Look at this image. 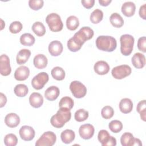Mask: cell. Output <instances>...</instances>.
<instances>
[{
  "mask_svg": "<svg viewBox=\"0 0 146 146\" xmlns=\"http://www.w3.org/2000/svg\"><path fill=\"white\" fill-rule=\"evenodd\" d=\"M94 32L90 27L84 26L76 32L73 37L67 42V47L72 52H76L80 50L83 44L88 40L91 39Z\"/></svg>",
  "mask_w": 146,
  "mask_h": 146,
  "instance_id": "6da1fadb",
  "label": "cell"
},
{
  "mask_svg": "<svg viewBox=\"0 0 146 146\" xmlns=\"http://www.w3.org/2000/svg\"><path fill=\"white\" fill-rule=\"evenodd\" d=\"M71 117V113L70 110L64 108H60L56 113L50 119V123L55 128H60L67 122L70 121Z\"/></svg>",
  "mask_w": 146,
  "mask_h": 146,
  "instance_id": "7a4b0ae2",
  "label": "cell"
},
{
  "mask_svg": "<svg viewBox=\"0 0 146 146\" xmlns=\"http://www.w3.org/2000/svg\"><path fill=\"white\" fill-rule=\"evenodd\" d=\"M96 47L103 51L112 52L117 47V42L115 38L108 35H101L96 39Z\"/></svg>",
  "mask_w": 146,
  "mask_h": 146,
  "instance_id": "3957f363",
  "label": "cell"
},
{
  "mask_svg": "<svg viewBox=\"0 0 146 146\" xmlns=\"http://www.w3.org/2000/svg\"><path fill=\"white\" fill-rule=\"evenodd\" d=\"M120 51L124 56L129 55L133 50L135 39L129 34H124L120 36Z\"/></svg>",
  "mask_w": 146,
  "mask_h": 146,
  "instance_id": "277c9868",
  "label": "cell"
},
{
  "mask_svg": "<svg viewBox=\"0 0 146 146\" xmlns=\"http://www.w3.org/2000/svg\"><path fill=\"white\" fill-rule=\"evenodd\" d=\"M46 22L50 30L53 32H58L63 29V22L60 17L56 13H52L47 15L46 18Z\"/></svg>",
  "mask_w": 146,
  "mask_h": 146,
  "instance_id": "5b68a950",
  "label": "cell"
},
{
  "mask_svg": "<svg viewBox=\"0 0 146 146\" xmlns=\"http://www.w3.org/2000/svg\"><path fill=\"white\" fill-rule=\"evenodd\" d=\"M56 140V135L52 131L44 132L36 141V146H52Z\"/></svg>",
  "mask_w": 146,
  "mask_h": 146,
  "instance_id": "8992f818",
  "label": "cell"
},
{
  "mask_svg": "<svg viewBox=\"0 0 146 146\" xmlns=\"http://www.w3.org/2000/svg\"><path fill=\"white\" fill-rule=\"evenodd\" d=\"M70 90L76 98H82L87 94V88L80 82L78 80L72 81L70 84Z\"/></svg>",
  "mask_w": 146,
  "mask_h": 146,
  "instance_id": "52a82bcc",
  "label": "cell"
},
{
  "mask_svg": "<svg viewBox=\"0 0 146 146\" xmlns=\"http://www.w3.org/2000/svg\"><path fill=\"white\" fill-rule=\"evenodd\" d=\"M132 72V69L128 65L122 64L113 67L111 74L112 76L116 79H122L129 76Z\"/></svg>",
  "mask_w": 146,
  "mask_h": 146,
  "instance_id": "ba28073f",
  "label": "cell"
},
{
  "mask_svg": "<svg viewBox=\"0 0 146 146\" xmlns=\"http://www.w3.org/2000/svg\"><path fill=\"white\" fill-rule=\"evenodd\" d=\"M48 80L49 76L47 73L46 72H39L32 79L31 85L34 89L39 90L43 88Z\"/></svg>",
  "mask_w": 146,
  "mask_h": 146,
  "instance_id": "9c48e42d",
  "label": "cell"
},
{
  "mask_svg": "<svg viewBox=\"0 0 146 146\" xmlns=\"http://www.w3.org/2000/svg\"><path fill=\"white\" fill-rule=\"evenodd\" d=\"M11 72L10 59L6 54L0 56V73L3 76H8Z\"/></svg>",
  "mask_w": 146,
  "mask_h": 146,
  "instance_id": "30bf717a",
  "label": "cell"
},
{
  "mask_svg": "<svg viewBox=\"0 0 146 146\" xmlns=\"http://www.w3.org/2000/svg\"><path fill=\"white\" fill-rule=\"evenodd\" d=\"M19 133L21 138L25 141H31L32 140L35 135V130L34 128L29 125H23L21 127L19 131Z\"/></svg>",
  "mask_w": 146,
  "mask_h": 146,
  "instance_id": "8fae6325",
  "label": "cell"
},
{
  "mask_svg": "<svg viewBox=\"0 0 146 146\" xmlns=\"http://www.w3.org/2000/svg\"><path fill=\"white\" fill-rule=\"evenodd\" d=\"M95 132L94 126L90 124H85L80 125L79 129V133L80 136L84 139L88 140L91 139Z\"/></svg>",
  "mask_w": 146,
  "mask_h": 146,
  "instance_id": "7c38bea8",
  "label": "cell"
},
{
  "mask_svg": "<svg viewBox=\"0 0 146 146\" xmlns=\"http://www.w3.org/2000/svg\"><path fill=\"white\" fill-rule=\"evenodd\" d=\"M48 48L50 55L53 56H57L62 54L63 47L60 42L58 40H53L49 44Z\"/></svg>",
  "mask_w": 146,
  "mask_h": 146,
  "instance_id": "4fadbf2b",
  "label": "cell"
},
{
  "mask_svg": "<svg viewBox=\"0 0 146 146\" xmlns=\"http://www.w3.org/2000/svg\"><path fill=\"white\" fill-rule=\"evenodd\" d=\"M29 75L30 70L25 66H22L17 68L14 72V78L18 81H23L26 80Z\"/></svg>",
  "mask_w": 146,
  "mask_h": 146,
  "instance_id": "5bb4252c",
  "label": "cell"
},
{
  "mask_svg": "<svg viewBox=\"0 0 146 146\" xmlns=\"http://www.w3.org/2000/svg\"><path fill=\"white\" fill-rule=\"evenodd\" d=\"M5 123L10 128H15L19 124L20 117L15 113H8L5 117Z\"/></svg>",
  "mask_w": 146,
  "mask_h": 146,
  "instance_id": "9a60e30c",
  "label": "cell"
},
{
  "mask_svg": "<svg viewBox=\"0 0 146 146\" xmlns=\"http://www.w3.org/2000/svg\"><path fill=\"white\" fill-rule=\"evenodd\" d=\"M133 66L137 69L143 68L145 64V57L140 52L135 53L131 59Z\"/></svg>",
  "mask_w": 146,
  "mask_h": 146,
  "instance_id": "2e32d148",
  "label": "cell"
},
{
  "mask_svg": "<svg viewBox=\"0 0 146 146\" xmlns=\"http://www.w3.org/2000/svg\"><path fill=\"white\" fill-rule=\"evenodd\" d=\"M95 72L100 75L107 74L110 71L109 64L104 60H99L95 63L94 66Z\"/></svg>",
  "mask_w": 146,
  "mask_h": 146,
  "instance_id": "e0dca14e",
  "label": "cell"
},
{
  "mask_svg": "<svg viewBox=\"0 0 146 146\" xmlns=\"http://www.w3.org/2000/svg\"><path fill=\"white\" fill-rule=\"evenodd\" d=\"M29 103L34 108H39L43 103V98L38 92H33L29 97Z\"/></svg>",
  "mask_w": 146,
  "mask_h": 146,
  "instance_id": "ac0fdd59",
  "label": "cell"
},
{
  "mask_svg": "<svg viewBox=\"0 0 146 146\" xmlns=\"http://www.w3.org/2000/svg\"><path fill=\"white\" fill-rule=\"evenodd\" d=\"M60 94L59 89L58 87L52 86L49 87L44 92L45 98L49 101H54L56 100Z\"/></svg>",
  "mask_w": 146,
  "mask_h": 146,
  "instance_id": "d6986e66",
  "label": "cell"
},
{
  "mask_svg": "<svg viewBox=\"0 0 146 146\" xmlns=\"http://www.w3.org/2000/svg\"><path fill=\"white\" fill-rule=\"evenodd\" d=\"M122 13L127 17H131L133 16L135 13L136 6L132 2H126L122 5L121 6Z\"/></svg>",
  "mask_w": 146,
  "mask_h": 146,
  "instance_id": "ffe728a7",
  "label": "cell"
},
{
  "mask_svg": "<svg viewBox=\"0 0 146 146\" xmlns=\"http://www.w3.org/2000/svg\"><path fill=\"white\" fill-rule=\"evenodd\" d=\"M48 60L47 57L42 54H37L33 59L34 66L38 69H43L47 65Z\"/></svg>",
  "mask_w": 146,
  "mask_h": 146,
  "instance_id": "44dd1931",
  "label": "cell"
},
{
  "mask_svg": "<svg viewBox=\"0 0 146 146\" xmlns=\"http://www.w3.org/2000/svg\"><path fill=\"white\" fill-rule=\"evenodd\" d=\"M133 108L132 101L129 98H123L119 103V109L123 113L131 112Z\"/></svg>",
  "mask_w": 146,
  "mask_h": 146,
  "instance_id": "7402d4cb",
  "label": "cell"
},
{
  "mask_svg": "<svg viewBox=\"0 0 146 146\" xmlns=\"http://www.w3.org/2000/svg\"><path fill=\"white\" fill-rule=\"evenodd\" d=\"M31 55V51L28 49H22L17 54L16 57L17 63L18 64H23L27 62Z\"/></svg>",
  "mask_w": 146,
  "mask_h": 146,
  "instance_id": "603a6c76",
  "label": "cell"
},
{
  "mask_svg": "<svg viewBox=\"0 0 146 146\" xmlns=\"http://www.w3.org/2000/svg\"><path fill=\"white\" fill-rule=\"evenodd\" d=\"M75 137V132L71 129H65L60 135V138L63 143L65 144H70L72 143Z\"/></svg>",
  "mask_w": 146,
  "mask_h": 146,
  "instance_id": "cb8c5ba5",
  "label": "cell"
},
{
  "mask_svg": "<svg viewBox=\"0 0 146 146\" xmlns=\"http://www.w3.org/2000/svg\"><path fill=\"white\" fill-rule=\"evenodd\" d=\"M110 21L111 25L116 28H120L124 25L123 18L119 14L117 13H113L111 15Z\"/></svg>",
  "mask_w": 146,
  "mask_h": 146,
  "instance_id": "d4e9b609",
  "label": "cell"
},
{
  "mask_svg": "<svg viewBox=\"0 0 146 146\" xmlns=\"http://www.w3.org/2000/svg\"><path fill=\"white\" fill-rule=\"evenodd\" d=\"M35 41L34 36L30 33H25L20 37V42L23 46H31L34 44Z\"/></svg>",
  "mask_w": 146,
  "mask_h": 146,
  "instance_id": "484cf974",
  "label": "cell"
},
{
  "mask_svg": "<svg viewBox=\"0 0 146 146\" xmlns=\"http://www.w3.org/2000/svg\"><path fill=\"white\" fill-rule=\"evenodd\" d=\"M31 29L34 34L38 36H42L46 33V28L44 25L40 22H34Z\"/></svg>",
  "mask_w": 146,
  "mask_h": 146,
  "instance_id": "4316f807",
  "label": "cell"
},
{
  "mask_svg": "<svg viewBox=\"0 0 146 146\" xmlns=\"http://www.w3.org/2000/svg\"><path fill=\"white\" fill-rule=\"evenodd\" d=\"M79 25V21L78 18L74 15H71L67 18L66 20L67 28L71 30H75Z\"/></svg>",
  "mask_w": 146,
  "mask_h": 146,
  "instance_id": "83f0119b",
  "label": "cell"
},
{
  "mask_svg": "<svg viewBox=\"0 0 146 146\" xmlns=\"http://www.w3.org/2000/svg\"><path fill=\"white\" fill-rule=\"evenodd\" d=\"M51 74L52 78L56 80H63L66 75L64 70L59 66L53 68L51 71Z\"/></svg>",
  "mask_w": 146,
  "mask_h": 146,
  "instance_id": "f1b7e54d",
  "label": "cell"
},
{
  "mask_svg": "<svg viewBox=\"0 0 146 146\" xmlns=\"http://www.w3.org/2000/svg\"><path fill=\"white\" fill-rule=\"evenodd\" d=\"M134 139L131 133L125 132L120 137V142L123 146H132Z\"/></svg>",
  "mask_w": 146,
  "mask_h": 146,
  "instance_id": "f546056e",
  "label": "cell"
},
{
  "mask_svg": "<svg viewBox=\"0 0 146 146\" xmlns=\"http://www.w3.org/2000/svg\"><path fill=\"white\" fill-rule=\"evenodd\" d=\"M103 18V13L99 9L94 10L91 14L90 19L94 24H97L102 21Z\"/></svg>",
  "mask_w": 146,
  "mask_h": 146,
  "instance_id": "4dcf8cb0",
  "label": "cell"
},
{
  "mask_svg": "<svg viewBox=\"0 0 146 146\" xmlns=\"http://www.w3.org/2000/svg\"><path fill=\"white\" fill-rule=\"evenodd\" d=\"M74 105V100L69 96L63 97L59 103V108H64L69 110H71L73 108Z\"/></svg>",
  "mask_w": 146,
  "mask_h": 146,
  "instance_id": "1f68e13d",
  "label": "cell"
},
{
  "mask_svg": "<svg viewBox=\"0 0 146 146\" xmlns=\"http://www.w3.org/2000/svg\"><path fill=\"white\" fill-rule=\"evenodd\" d=\"M14 92L17 96L24 97L28 94L29 89L26 84H18L14 87Z\"/></svg>",
  "mask_w": 146,
  "mask_h": 146,
  "instance_id": "d6a6232c",
  "label": "cell"
},
{
  "mask_svg": "<svg viewBox=\"0 0 146 146\" xmlns=\"http://www.w3.org/2000/svg\"><path fill=\"white\" fill-rule=\"evenodd\" d=\"M88 112L84 109L78 110L74 115V118L78 122L84 121L88 117Z\"/></svg>",
  "mask_w": 146,
  "mask_h": 146,
  "instance_id": "836d02e7",
  "label": "cell"
},
{
  "mask_svg": "<svg viewBox=\"0 0 146 146\" xmlns=\"http://www.w3.org/2000/svg\"><path fill=\"white\" fill-rule=\"evenodd\" d=\"M110 135L107 130L102 129L100 130L98 135V139L99 141L101 143L102 146H105L106 144L108 141L110 139Z\"/></svg>",
  "mask_w": 146,
  "mask_h": 146,
  "instance_id": "e575fe53",
  "label": "cell"
},
{
  "mask_svg": "<svg viewBox=\"0 0 146 146\" xmlns=\"http://www.w3.org/2000/svg\"><path fill=\"white\" fill-rule=\"evenodd\" d=\"M136 111L137 112L140 113L141 119L145 121L146 120V104H145V100H143L139 102L137 105Z\"/></svg>",
  "mask_w": 146,
  "mask_h": 146,
  "instance_id": "d590c367",
  "label": "cell"
},
{
  "mask_svg": "<svg viewBox=\"0 0 146 146\" xmlns=\"http://www.w3.org/2000/svg\"><path fill=\"white\" fill-rule=\"evenodd\" d=\"M4 143L6 146H15L18 143L17 137L13 133H9L4 137Z\"/></svg>",
  "mask_w": 146,
  "mask_h": 146,
  "instance_id": "8d00e7d4",
  "label": "cell"
},
{
  "mask_svg": "<svg viewBox=\"0 0 146 146\" xmlns=\"http://www.w3.org/2000/svg\"><path fill=\"white\" fill-rule=\"evenodd\" d=\"M110 129L113 133H118L123 129L122 123L117 120H112L108 124Z\"/></svg>",
  "mask_w": 146,
  "mask_h": 146,
  "instance_id": "74e56055",
  "label": "cell"
},
{
  "mask_svg": "<svg viewBox=\"0 0 146 146\" xmlns=\"http://www.w3.org/2000/svg\"><path fill=\"white\" fill-rule=\"evenodd\" d=\"M101 115L105 119H111L114 115V110L111 106H106L102 109Z\"/></svg>",
  "mask_w": 146,
  "mask_h": 146,
  "instance_id": "f35d334b",
  "label": "cell"
},
{
  "mask_svg": "<svg viewBox=\"0 0 146 146\" xmlns=\"http://www.w3.org/2000/svg\"><path fill=\"white\" fill-rule=\"evenodd\" d=\"M22 29V24L19 21L13 22L9 26V31L12 34H17Z\"/></svg>",
  "mask_w": 146,
  "mask_h": 146,
  "instance_id": "ab89813d",
  "label": "cell"
},
{
  "mask_svg": "<svg viewBox=\"0 0 146 146\" xmlns=\"http://www.w3.org/2000/svg\"><path fill=\"white\" fill-rule=\"evenodd\" d=\"M44 5L43 0H30L29 1V7L33 10H38L40 9Z\"/></svg>",
  "mask_w": 146,
  "mask_h": 146,
  "instance_id": "60d3db41",
  "label": "cell"
},
{
  "mask_svg": "<svg viewBox=\"0 0 146 146\" xmlns=\"http://www.w3.org/2000/svg\"><path fill=\"white\" fill-rule=\"evenodd\" d=\"M137 48L138 49L143 52H146V38L145 36L140 37L137 41Z\"/></svg>",
  "mask_w": 146,
  "mask_h": 146,
  "instance_id": "b9f144b4",
  "label": "cell"
},
{
  "mask_svg": "<svg viewBox=\"0 0 146 146\" xmlns=\"http://www.w3.org/2000/svg\"><path fill=\"white\" fill-rule=\"evenodd\" d=\"M95 0H82L81 1V3L83 7L87 9H90L92 8L95 4Z\"/></svg>",
  "mask_w": 146,
  "mask_h": 146,
  "instance_id": "7bdbcfd3",
  "label": "cell"
},
{
  "mask_svg": "<svg viewBox=\"0 0 146 146\" xmlns=\"http://www.w3.org/2000/svg\"><path fill=\"white\" fill-rule=\"evenodd\" d=\"M139 15L142 19L144 20L146 19V4H144L140 6L139 9Z\"/></svg>",
  "mask_w": 146,
  "mask_h": 146,
  "instance_id": "ee69618b",
  "label": "cell"
},
{
  "mask_svg": "<svg viewBox=\"0 0 146 146\" xmlns=\"http://www.w3.org/2000/svg\"><path fill=\"white\" fill-rule=\"evenodd\" d=\"M0 107L2 108L6 104L7 102V98L6 96L2 92L0 94Z\"/></svg>",
  "mask_w": 146,
  "mask_h": 146,
  "instance_id": "f6af8a7d",
  "label": "cell"
},
{
  "mask_svg": "<svg viewBox=\"0 0 146 146\" xmlns=\"http://www.w3.org/2000/svg\"><path fill=\"white\" fill-rule=\"evenodd\" d=\"M116 145V139L113 137L111 136L108 141L106 144L105 146H115Z\"/></svg>",
  "mask_w": 146,
  "mask_h": 146,
  "instance_id": "bcb514c9",
  "label": "cell"
},
{
  "mask_svg": "<svg viewBox=\"0 0 146 146\" xmlns=\"http://www.w3.org/2000/svg\"><path fill=\"white\" fill-rule=\"evenodd\" d=\"M111 2V0H99V4L102 6H107Z\"/></svg>",
  "mask_w": 146,
  "mask_h": 146,
  "instance_id": "7dc6e473",
  "label": "cell"
},
{
  "mask_svg": "<svg viewBox=\"0 0 146 146\" xmlns=\"http://www.w3.org/2000/svg\"><path fill=\"white\" fill-rule=\"evenodd\" d=\"M137 145V146H141L142 145V143L141 141H140V140L139 139L137 138H135L134 139V141L133 143V145Z\"/></svg>",
  "mask_w": 146,
  "mask_h": 146,
  "instance_id": "c3c4849f",
  "label": "cell"
}]
</instances>
